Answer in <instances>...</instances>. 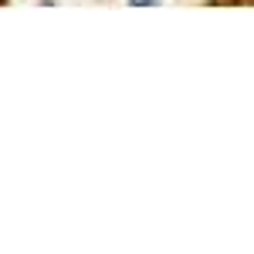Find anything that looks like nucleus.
Masks as SVG:
<instances>
[{
	"mask_svg": "<svg viewBox=\"0 0 254 254\" xmlns=\"http://www.w3.org/2000/svg\"><path fill=\"white\" fill-rule=\"evenodd\" d=\"M132 7H149V3H159V0H129Z\"/></svg>",
	"mask_w": 254,
	"mask_h": 254,
	"instance_id": "f257e3e1",
	"label": "nucleus"
}]
</instances>
